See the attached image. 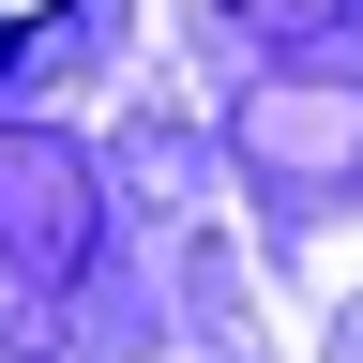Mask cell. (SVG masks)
I'll return each mask as SVG.
<instances>
[{"label": "cell", "mask_w": 363, "mask_h": 363, "mask_svg": "<svg viewBox=\"0 0 363 363\" xmlns=\"http://www.w3.org/2000/svg\"><path fill=\"white\" fill-rule=\"evenodd\" d=\"M76 152H45V136H0V242H45V257H76V182H61Z\"/></svg>", "instance_id": "6da1fadb"}, {"label": "cell", "mask_w": 363, "mask_h": 363, "mask_svg": "<svg viewBox=\"0 0 363 363\" xmlns=\"http://www.w3.org/2000/svg\"><path fill=\"white\" fill-rule=\"evenodd\" d=\"M61 16H76V0H0V61H16L30 30H61Z\"/></svg>", "instance_id": "7a4b0ae2"}]
</instances>
